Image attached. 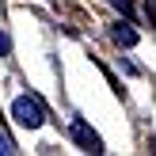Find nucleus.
<instances>
[{
	"mask_svg": "<svg viewBox=\"0 0 156 156\" xmlns=\"http://www.w3.org/2000/svg\"><path fill=\"white\" fill-rule=\"evenodd\" d=\"M12 118L19 122L23 129H38L46 122V107H42V99H38L34 91H27V95H19L12 103Z\"/></svg>",
	"mask_w": 156,
	"mask_h": 156,
	"instance_id": "nucleus-1",
	"label": "nucleus"
},
{
	"mask_svg": "<svg viewBox=\"0 0 156 156\" xmlns=\"http://www.w3.org/2000/svg\"><path fill=\"white\" fill-rule=\"evenodd\" d=\"M73 141L80 145V149H88V152H103V141H99V137L91 133L80 118H73Z\"/></svg>",
	"mask_w": 156,
	"mask_h": 156,
	"instance_id": "nucleus-2",
	"label": "nucleus"
},
{
	"mask_svg": "<svg viewBox=\"0 0 156 156\" xmlns=\"http://www.w3.org/2000/svg\"><path fill=\"white\" fill-rule=\"evenodd\" d=\"M114 42L118 46H137V30L129 27V23H118V27H114Z\"/></svg>",
	"mask_w": 156,
	"mask_h": 156,
	"instance_id": "nucleus-3",
	"label": "nucleus"
},
{
	"mask_svg": "<svg viewBox=\"0 0 156 156\" xmlns=\"http://www.w3.org/2000/svg\"><path fill=\"white\" fill-rule=\"evenodd\" d=\"M15 152V145H12V137L4 133V129H0V156H12Z\"/></svg>",
	"mask_w": 156,
	"mask_h": 156,
	"instance_id": "nucleus-4",
	"label": "nucleus"
}]
</instances>
